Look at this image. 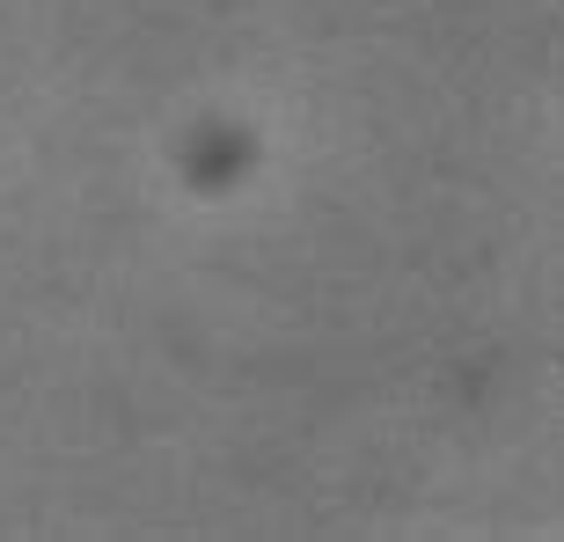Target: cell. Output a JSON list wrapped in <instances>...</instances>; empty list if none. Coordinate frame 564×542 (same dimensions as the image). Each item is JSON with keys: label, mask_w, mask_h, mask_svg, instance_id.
<instances>
[]
</instances>
